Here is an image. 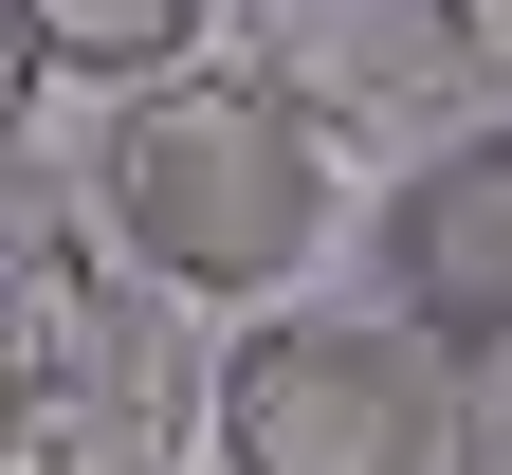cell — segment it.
<instances>
[{
  "label": "cell",
  "instance_id": "obj_1",
  "mask_svg": "<svg viewBox=\"0 0 512 475\" xmlns=\"http://www.w3.org/2000/svg\"><path fill=\"white\" fill-rule=\"evenodd\" d=\"M183 421H220V384L183 366L147 275H110L74 201L19 165V256H0V457L19 475H165Z\"/></svg>",
  "mask_w": 512,
  "mask_h": 475
},
{
  "label": "cell",
  "instance_id": "obj_2",
  "mask_svg": "<svg viewBox=\"0 0 512 475\" xmlns=\"http://www.w3.org/2000/svg\"><path fill=\"white\" fill-rule=\"evenodd\" d=\"M92 201H110V238L147 256L165 293H202V311H256V293H293L311 256H330V147L256 74L128 92L92 128Z\"/></svg>",
  "mask_w": 512,
  "mask_h": 475
},
{
  "label": "cell",
  "instance_id": "obj_3",
  "mask_svg": "<svg viewBox=\"0 0 512 475\" xmlns=\"http://www.w3.org/2000/svg\"><path fill=\"white\" fill-rule=\"evenodd\" d=\"M220 475H458V348L403 311H256L220 348Z\"/></svg>",
  "mask_w": 512,
  "mask_h": 475
},
{
  "label": "cell",
  "instance_id": "obj_4",
  "mask_svg": "<svg viewBox=\"0 0 512 475\" xmlns=\"http://www.w3.org/2000/svg\"><path fill=\"white\" fill-rule=\"evenodd\" d=\"M238 74L275 92L311 147L439 165L458 110H476V37H458V0H256V19H238Z\"/></svg>",
  "mask_w": 512,
  "mask_h": 475
},
{
  "label": "cell",
  "instance_id": "obj_5",
  "mask_svg": "<svg viewBox=\"0 0 512 475\" xmlns=\"http://www.w3.org/2000/svg\"><path fill=\"white\" fill-rule=\"evenodd\" d=\"M384 311L421 329V348H512V128H458L439 165L384 183Z\"/></svg>",
  "mask_w": 512,
  "mask_h": 475
},
{
  "label": "cell",
  "instance_id": "obj_6",
  "mask_svg": "<svg viewBox=\"0 0 512 475\" xmlns=\"http://www.w3.org/2000/svg\"><path fill=\"white\" fill-rule=\"evenodd\" d=\"M183 37H202V0H19V55H37V74H128V92H165Z\"/></svg>",
  "mask_w": 512,
  "mask_h": 475
},
{
  "label": "cell",
  "instance_id": "obj_7",
  "mask_svg": "<svg viewBox=\"0 0 512 475\" xmlns=\"http://www.w3.org/2000/svg\"><path fill=\"white\" fill-rule=\"evenodd\" d=\"M458 475H512V348L458 366Z\"/></svg>",
  "mask_w": 512,
  "mask_h": 475
},
{
  "label": "cell",
  "instance_id": "obj_8",
  "mask_svg": "<svg viewBox=\"0 0 512 475\" xmlns=\"http://www.w3.org/2000/svg\"><path fill=\"white\" fill-rule=\"evenodd\" d=\"M458 37H476V92H512V0H458Z\"/></svg>",
  "mask_w": 512,
  "mask_h": 475
}]
</instances>
